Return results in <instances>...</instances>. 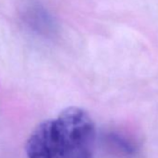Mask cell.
Returning <instances> with one entry per match:
<instances>
[{"mask_svg":"<svg viewBox=\"0 0 158 158\" xmlns=\"http://www.w3.org/2000/svg\"><path fill=\"white\" fill-rule=\"evenodd\" d=\"M55 121L63 158H92L96 127L88 112L69 107Z\"/></svg>","mask_w":158,"mask_h":158,"instance_id":"6da1fadb","label":"cell"},{"mask_svg":"<svg viewBox=\"0 0 158 158\" xmlns=\"http://www.w3.org/2000/svg\"><path fill=\"white\" fill-rule=\"evenodd\" d=\"M25 151L28 158H63L55 119L46 120L34 129Z\"/></svg>","mask_w":158,"mask_h":158,"instance_id":"7a4b0ae2","label":"cell"}]
</instances>
